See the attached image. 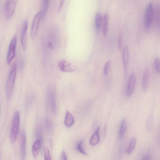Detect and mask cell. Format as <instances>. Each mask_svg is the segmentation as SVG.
<instances>
[{
    "label": "cell",
    "instance_id": "6da1fadb",
    "mask_svg": "<svg viewBox=\"0 0 160 160\" xmlns=\"http://www.w3.org/2000/svg\"><path fill=\"white\" fill-rule=\"evenodd\" d=\"M16 65L13 64L9 74L6 85V92L7 98H10L14 87L16 74Z\"/></svg>",
    "mask_w": 160,
    "mask_h": 160
},
{
    "label": "cell",
    "instance_id": "7a4b0ae2",
    "mask_svg": "<svg viewBox=\"0 0 160 160\" xmlns=\"http://www.w3.org/2000/svg\"><path fill=\"white\" fill-rule=\"evenodd\" d=\"M19 112L16 111L13 116L10 133V140L12 143H14L17 139L19 128Z\"/></svg>",
    "mask_w": 160,
    "mask_h": 160
},
{
    "label": "cell",
    "instance_id": "3957f363",
    "mask_svg": "<svg viewBox=\"0 0 160 160\" xmlns=\"http://www.w3.org/2000/svg\"><path fill=\"white\" fill-rule=\"evenodd\" d=\"M153 15V6L152 3L150 2L146 7L144 15V28L147 30L150 28Z\"/></svg>",
    "mask_w": 160,
    "mask_h": 160
},
{
    "label": "cell",
    "instance_id": "277c9868",
    "mask_svg": "<svg viewBox=\"0 0 160 160\" xmlns=\"http://www.w3.org/2000/svg\"><path fill=\"white\" fill-rule=\"evenodd\" d=\"M47 102L49 109L53 114H56L57 111L55 91L53 88H50L47 93Z\"/></svg>",
    "mask_w": 160,
    "mask_h": 160
},
{
    "label": "cell",
    "instance_id": "5b68a950",
    "mask_svg": "<svg viewBox=\"0 0 160 160\" xmlns=\"http://www.w3.org/2000/svg\"><path fill=\"white\" fill-rule=\"evenodd\" d=\"M136 77L135 73H131L129 75L127 82L126 96L127 98H130L132 94L135 89Z\"/></svg>",
    "mask_w": 160,
    "mask_h": 160
},
{
    "label": "cell",
    "instance_id": "8992f818",
    "mask_svg": "<svg viewBox=\"0 0 160 160\" xmlns=\"http://www.w3.org/2000/svg\"><path fill=\"white\" fill-rule=\"evenodd\" d=\"M41 19V13L39 12L36 14L33 20L31 31V37L33 40H34L37 37Z\"/></svg>",
    "mask_w": 160,
    "mask_h": 160
},
{
    "label": "cell",
    "instance_id": "52a82bcc",
    "mask_svg": "<svg viewBox=\"0 0 160 160\" xmlns=\"http://www.w3.org/2000/svg\"><path fill=\"white\" fill-rule=\"evenodd\" d=\"M17 2V0L6 1L4 6V13L5 17L7 18H10L13 15Z\"/></svg>",
    "mask_w": 160,
    "mask_h": 160
},
{
    "label": "cell",
    "instance_id": "ba28073f",
    "mask_svg": "<svg viewBox=\"0 0 160 160\" xmlns=\"http://www.w3.org/2000/svg\"><path fill=\"white\" fill-rule=\"evenodd\" d=\"M17 41V36L15 35L12 38L9 47L7 58V62L8 64L11 62L15 56Z\"/></svg>",
    "mask_w": 160,
    "mask_h": 160
},
{
    "label": "cell",
    "instance_id": "9c48e42d",
    "mask_svg": "<svg viewBox=\"0 0 160 160\" xmlns=\"http://www.w3.org/2000/svg\"><path fill=\"white\" fill-rule=\"evenodd\" d=\"M28 22L27 20L23 22L21 30V41L22 48L25 50L27 44V32L28 28Z\"/></svg>",
    "mask_w": 160,
    "mask_h": 160
},
{
    "label": "cell",
    "instance_id": "30bf717a",
    "mask_svg": "<svg viewBox=\"0 0 160 160\" xmlns=\"http://www.w3.org/2000/svg\"><path fill=\"white\" fill-rule=\"evenodd\" d=\"M58 66L61 71L63 72H70L75 70V68L72 64L65 60L60 61Z\"/></svg>",
    "mask_w": 160,
    "mask_h": 160
},
{
    "label": "cell",
    "instance_id": "8fae6325",
    "mask_svg": "<svg viewBox=\"0 0 160 160\" xmlns=\"http://www.w3.org/2000/svg\"><path fill=\"white\" fill-rule=\"evenodd\" d=\"M122 60L124 65L125 74L126 75V70L129 58V51L127 46L123 48L122 54Z\"/></svg>",
    "mask_w": 160,
    "mask_h": 160
},
{
    "label": "cell",
    "instance_id": "7c38bea8",
    "mask_svg": "<svg viewBox=\"0 0 160 160\" xmlns=\"http://www.w3.org/2000/svg\"><path fill=\"white\" fill-rule=\"evenodd\" d=\"M21 143L20 146V153L22 160H23L26 154V137L23 131L21 133Z\"/></svg>",
    "mask_w": 160,
    "mask_h": 160
},
{
    "label": "cell",
    "instance_id": "4fadbf2b",
    "mask_svg": "<svg viewBox=\"0 0 160 160\" xmlns=\"http://www.w3.org/2000/svg\"><path fill=\"white\" fill-rule=\"evenodd\" d=\"M149 70L148 68L144 71L142 78V87L143 91L145 92L148 90L149 78Z\"/></svg>",
    "mask_w": 160,
    "mask_h": 160
},
{
    "label": "cell",
    "instance_id": "5bb4252c",
    "mask_svg": "<svg viewBox=\"0 0 160 160\" xmlns=\"http://www.w3.org/2000/svg\"><path fill=\"white\" fill-rule=\"evenodd\" d=\"M74 118L72 115L69 111H67L64 121L66 126L68 127H71L74 124Z\"/></svg>",
    "mask_w": 160,
    "mask_h": 160
},
{
    "label": "cell",
    "instance_id": "9a60e30c",
    "mask_svg": "<svg viewBox=\"0 0 160 160\" xmlns=\"http://www.w3.org/2000/svg\"><path fill=\"white\" fill-rule=\"evenodd\" d=\"M99 130L100 128L98 127L91 137L89 141L91 145H95L99 142L100 141Z\"/></svg>",
    "mask_w": 160,
    "mask_h": 160
},
{
    "label": "cell",
    "instance_id": "2e32d148",
    "mask_svg": "<svg viewBox=\"0 0 160 160\" xmlns=\"http://www.w3.org/2000/svg\"><path fill=\"white\" fill-rule=\"evenodd\" d=\"M41 145V140L38 139L33 143L32 149V153L34 158L38 155Z\"/></svg>",
    "mask_w": 160,
    "mask_h": 160
},
{
    "label": "cell",
    "instance_id": "e0dca14e",
    "mask_svg": "<svg viewBox=\"0 0 160 160\" xmlns=\"http://www.w3.org/2000/svg\"><path fill=\"white\" fill-rule=\"evenodd\" d=\"M127 129V123L126 120L124 119L121 121L118 132V137L120 139L123 137Z\"/></svg>",
    "mask_w": 160,
    "mask_h": 160
},
{
    "label": "cell",
    "instance_id": "ac0fdd59",
    "mask_svg": "<svg viewBox=\"0 0 160 160\" xmlns=\"http://www.w3.org/2000/svg\"><path fill=\"white\" fill-rule=\"evenodd\" d=\"M49 4V1L48 0H43L42 1L41 11L40 12L41 19H43L45 17L47 11L48 10Z\"/></svg>",
    "mask_w": 160,
    "mask_h": 160
},
{
    "label": "cell",
    "instance_id": "d6986e66",
    "mask_svg": "<svg viewBox=\"0 0 160 160\" xmlns=\"http://www.w3.org/2000/svg\"><path fill=\"white\" fill-rule=\"evenodd\" d=\"M103 20V32L104 35L105 36L107 33L109 22V14L107 12H105Z\"/></svg>",
    "mask_w": 160,
    "mask_h": 160
},
{
    "label": "cell",
    "instance_id": "ffe728a7",
    "mask_svg": "<svg viewBox=\"0 0 160 160\" xmlns=\"http://www.w3.org/2000/svg\"><path fill=\"white\" fill-rule=\"evenodd\" d=\"M136 143L137 140L136 138L135 137L132 138L126 150L127 154H130L133 152L136 146Z\"/></svg>",
    "mask_w": 160,
    "mask_h": 160
},
{
    "label": "cell",
    "instance_id": "44dd1931",
    "mask_svg": "<svg viewBox=\"0 0 160 160\" xmlns=\"http://www.w3.org/2000/svg\"><path fill=\"white\" fill-rule=\"evenodd\" d=\"M154 15L155 20L157 24L160 23V8L158 4H156L153 6Z\"/></svg>",
    "mask_w": 160,
    "mask_h": 160
},
{
    "label": "cell",
    "instance_id": "7402d4cb",
    "mask_svg": "<svg viewBox=\"0 0 160 160\" xmlns=\"http://www.w3.org/2000/svg\"><path fill=\"white\" fill-rule=\"evenodd\" d=\"M102 20V16L100 12H98L95 15V23L96 28L98 30L101 26Z\"/></svg>",
    "mask_w": 160,
    "mask_h": 160
},
{
    "label": "cell",
    "instance_id": "603a6c76",
    "mask_svg": "<svg viewBox=\"0 0 160 160\" xmlns=\"http://www.w3.org/2000/svg\"><path fill=\"white\" fill-rule=\"evenodd\" d=\"M83 141H80L76 145L77 150L83 155H86L87 153L83 147Z\"/></svg>",
    "mask_w": 160,
    "mask_h": 160
},
{
    "label": "cell",
    "instance_id": "cb8c5ba5",
    "mask_svg": "<svg viewBox=\"0 0 160 160\" xmlns=\"http://www.w3.org/2000/svg\"><path fill=\"white\" fill-rule=\"evenodd\" d=\"M43 152L44 160H51L49 150L47 147L44 148Z\"/></svg>",
    "mask_w": 160,
    "mask_h": 160
},
{
    "label": "cell",
    "instance_id": "d4e9b609",
    "mask_svg": "<svg viewBox=\"0 0 160 160\" xmlns=\"http://www.w3.org/2000/svg\"><path fill=\"white\" fill-rule=\"evenodd\" d=\"M154 64L155 68L157 72L158 73L160 72V59L158 57H156L154 62Z\"/></svg>",
    "mask_w": 160,
    "mask_h": 160
},
{
    "label": "cell",
    "instance_id": "484cf974",
    "mask_svg": "<svg viewBox=\"0 0 160 160\" xmlns=\"http://www.w3.org/2000/svg\"><path fill=\"white\" fill-rule=\"evenodd\" d=\"M111 64V61L109 60L107 61L104 65L103 70V73L104 75H107L109 71Z\"/></svg>",
    "mask_w": 160,
    "mask_h": 160
},
{
    "label": "cell",
    "instance_id": "4316f807",
    "mask_svg": "<svg viewBox=\"0 0 160 160\" xmlns=\"http://www.w3.org/2000/svg\"><path fill=\"white\" fill-rule=\"evenodd\" d=\"M45 126L48 130L52 129V124L50 120L48 118H46L45 120Z\"/></svg>",
    "mask_w": 160,
    "mask_h": 160
},
{
    "label": "cell",
    "instance_id": "83f0119b",
    "mask_svg": "<svg viewBox=\"0 0 160 160\" xmlns=\"http://www.w3.org/2000/svg\"><path fill=\"white\" fill-rule=\"evenodd\" d=\"M122 35L120 34L118 36V48L119 49H121L122 44Z\"/></svg>",
    "mask_w": 160,
    "mask_h": 160
},
{
    "label": "cell",
    "instance_id": "f1b7e54d",
    "mask_svg": "<svg viewBox=\"0 0 160 160\" xmlns=\"http://www.w3.org/2000/svg\"><path fill=\"white\" fill-rule=\"evenodd\" d=\"M153 122V117L151 115L149 117L147 121V126L150 127L152 125Z\"/></svg>",
    "mask_w": 160,
    "mask_h": 160
},
{
    "label": "cell",
    "instance_id": "f546056e",
    "mask_svg": "<svg viewBox=\"0 0 160 160\" xmlns=\"http://www.w3.org/2000/svg\"><path fill=\"white\" fill-rule=\"evenodd\" d=\"M141 160H151L150 156L148 153L145 154L143 156Z\"/></svg>",
    "mask_w": 160,
    "mask_h": 160
},
{
    "label": "cell",
    "instance_id": "4dcf8cb0",
    "mask_svg": "<svg viewBox=\"0 0 160 160\" xmlns=\"http://www.w3.org/2000/svg\"><path fill=\"white\" fill-rule=\"evenodd\" d=\"M61 160H67V155L65 152L63 151L61 155Z\"/></svg>",
    "mask_w": 160,
    "mask_h": 160
},
{
    "label": "cell",
    "instance_id": "1f68e13d",
    "mask_svg": "<svg viewBox=\"0 0 160 160\" xmlns=\"http://www.w3.org/2000/svg\"><path fill=\"white\" fill-rule=\"evenodd\" d=\"M64 1L62 0L61 1L60 5L58 8V11H60L62 9V7L63 6V5L64 4Z\"/></svg>",
    "mask_w": 160,
    "mask_h": 160
}]
</instances>
